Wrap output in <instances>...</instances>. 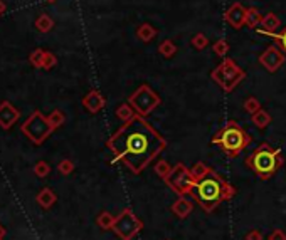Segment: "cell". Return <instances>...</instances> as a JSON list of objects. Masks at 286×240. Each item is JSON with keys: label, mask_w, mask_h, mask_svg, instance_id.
<instances>
[{"label": "cell", "mask_w": 286, "mask_h": 240, "mask_svg": "<svg viewBox=\"0 0 286 240\" xmlns=\"http://www.w3.org/2000/svg\"><path fill=\"white\" fill-rule=\"evenodd\" d=\"M38 24H39V29H40V30H49L50 25H52V22H50V18L42 17V18H40V20L38 22Z\"/></svg>", "instance_id": "33"}, {"label": "cell", "mask_w": 286, "mask_h": 240, "mask_svg": "<svg viewBox=\"0 0 286 240\" xmlns=\"http://www.w3.org/2000/svg\"><path fill=\"white\" fill-rule=\"evenodd\" d=\"M82 104H84V108L90 111V113L96 114L104 108V98L98 91H91V92H88L86 98L82 99Z\"/></svg>", "instance_id": "13"}, {"label": "cell", "mask_w": 286, "mask_h": 240, "mask_svg": "<svg viewBox=\"0 0 286 240\" xmlns=\"http://www.w3.org/2000/svg\"><path fill=\"white\" fill-rule=\"evenodd\" d=\"M210 79L224 92H232L241 82L246 79V72L238 66L234 59L224 57V61L210 72Z\"/></svg>", "instance_id": "5"}, {"label": "cell", "mask_w": 286, "mask_h": 240, "mask_svg": "<svg viewBox=\"0 0 286 240\" xmlns=\"http://www.w3.org/2000/svg\"><path fill=\"white\" fill-rule=\"evenodd\" d=\"M158 52L162 54L165 59H170V57H174V55L177 54V45L174 44V40L165 39L164 42L158 45Z\"/></svg>", "instance_id": "20"}, {"label": "cell", "mask_w": 286, "mask_h": 240, "mask_svg": "<svg viewBox=\"0 0 286 240\" xmlns=\"http://www.w3.org/2000/svg\"><path fill=\"white\" fill-rule=\"evenodd\" d=\"M222 197H224V202L226 200H230V198H234V197H236V187H234V185H230L229 182H224Z\"/></svg>", "instance_id": "28"}, {"label": "cell", "mask_w": 286, "mask_h": 240, "mask_svg": "<svg viewBox=\"0 0 286 240\" xmlns=\"http://www.w3.org/2000/svg\"><path fill=\"white\" fill-rule=\"evenodd\" d=\"M246 10L248 8L242 7V3L239 2H234L232 5H230L228 10L224 13V20L228 22V24L232 27V29H242L244 25H246Z\"/></svg>", "instance_id": "10"}, {"label": "cell", "mask_w": 286, "mask_h": 240, "mask_svg": "<svg viewBox=\"0 0 286 240\" xmlns=\"http://www.w3.org/2000/svg\"><path fill=\"white\" fill-rule=\"evenodd\" d=\"M154 172L158 175L160 178L165 180L170 175V172H172V166H170L168 161H165V160H160V161H156L155 166H154Z\"/></svg>", "instance_id": "22"}, {"label": "cell", "mask_w": 286, "mask_h": 240, "mask_svg": "<svg viewBox=\"0 0 286 240\" xmlns=\"http://www.w3.org/2000/svg\"><path fill=\"white\" fill-rule=\"evenodd\" d=\"M212 145H218L229 158H236L251 145V136L236 121H228L212 136Z\"/></svg>", "instance_id": "4"}, {"label": "cell", "mask_w": 286, "mask_h": 240, "mask_svg": "<svg viewBox=\"0 0 286 240\" xmlns=\"http://www.w3.org/2000/svg\"><path fill=\"white\" fill-rule=\"evenodd\" d=\"M210 172H212V168H209V166L204 165L202 161H197V163L190 168V175H192V178L196 180V182H200V180L206 178Z\"/></svg>", "instance_id": "18"}, {"label": "cell", "mask_w": 286, "mask_h": 240, "mask_svg": "<svg viewBox=\"0 0 286 240\" xmlns=\"http://www.w3.org/2000/svg\"><path fill=\"white\" fill-rule=\"evenodd\" d=\"M246 165L256 173L258 178L270 180L284 165L281 148H273L268 143H262L246 158Z\"/></svg>", "instance_id": "2"}, {"label": "cell", "mask_w": 286, "mask_h": 240, "mask_svg": "<svg viewBox=\"0 0 286 240\" xmlns=\"http://www.w3.org/2000/svg\"><path fill=\"white\" fill-rule=\"evenodd\" d=\"M244 240H262V234L260 230H249V232L244 235Z\"/></svg>", "instance_id": "31"}, {"label": "cell", "mask_w": 286, "mask_h": 240, "mask_svg": "<svg viewBox=\"0 0 286 240\" xmlns=\"http://www.w3.org/2000/svg\"><path fill=\"white\" fill-rule=\"evenodd\" d=\"M212 50H214V54L219 55V57H226V55H228V52H229V44H228V40H226V39L216 40L214 45H212Z\"/></svg>", "instance_id": "24"}, {"label": "cell", "mask_w": 286, "mask_h": 240, "mask_svg": "<svg viewBox=\"0 0 286 240\" xmlns=\"http://www.w3.org/2000/svg\"><path fill=\"white\" fill-rule=\"evenodd\" d=\"M142 229H143V222L133 214L132 209H124L116 217L112 230H114V234L122 240H133Z\"/></svg>", "instance_id": "8"}, {"label": "cell", "mask_w": 286, "mask_h": 240, "mask_svg": "<svg viewBox=\"0 0 286 240\" xmlns=\"http://www.w3.org/2000/svg\"><path fill=\"white\" fill-rule=\"evenodd\" d=\"M74 170V165H72V161L69 160H64L61 165H59V172H61L62 175H69Z\"/></svg>", "instance_id": "29"}, {"label": "cell", "mask_w": 286, "mask_h": 240, "mask_svg": "<svg viewBox=\"0 0 286 240\" xmlns=\"http://www.w3.org/2000/svg\"><path fill=\"white\" fill-rule=\"evenodd\" d=\"M284 61H286V54L276 44L270 45V47L260 55V64L268 72H276L284 64Z\"/></svg>", "instance_id": "9"}, {"label": "cell", "mask_w": 286, "mask_h": 240, "mask_svg": "<svg viewBox=\"0 0 286 240\" xmlns=\"http://www.w3.org/2000/svg\"><path fill=\"white\" fill-rule=\"evenodd\" d=\"M270 37H273L274 42H276V45H278V47L286 54V25L278 32V34H276V32H274V34H271Z\"/></svg>", "instance_id": "26"}, {"label": "cell", "mask_w": 286, "mask_h": 240, "mask_svg": "<svg viewBox=\"0 0 286 240\" xmlns=\"http://www.w3.org/2000/svg\"><path fill=\"white\" fill-rule=\"evenodd\" d=\"M262 15L256 7H249L246 10V25L249 29H258V25H261Z\"/></svg>", "instance_id": "16"}, {"label": "cell", "mask_w": 286, "mask_h": 240, "mask_svg": "<svg viewBox=\"0 0 286 240\" xmlns=\"http://www.w3.org/2000/svg\"><path fill=\"white\" fill-rule=\"evenodd\" d=\"M268 240H286V234L281 229H274L273 232L268 235Z\"/></svg>", "instance_id": "30"}, {"label": "cell", "mask_w": 286, "mask_h": 240, "mask_svg": "<svg viewBox=\"0 0 286 240\" xmlns=\"http://www.w3.org/2000/svg\"><path fill=\"white\" fill-rule=\"evenodd\" d=\"M29 121L34 124V129H27V131H29V136L32 138V140L38 141V143L42 141L44 138L48 136L50 131H52V128H54L52 124H50V121L44 119L42 116H40V114H34V116H32Z\"/></svg>", "instance_id": "11"}, {"label": "cell", "mask_w": 286, "mask_h": 240, "mask_svg": "<svg viewBox=\"0 0 286 240\" xmlns=\"http://www.w3.org/2000/svg\"><path fill=\"white\" fill-rule=\"evenodd\" d=\"M190 44H192L197 50H202V49H206L207 45H209V39H207L204 34H196V35L192 37Z\"/></svg>", "instance_id": "27"}, {"label": "cell", "mask_w": 286, "mask_h": 240, "mask_svg": "<svg viewBox=\"0 0 286 240\" xmlns=\"http://www.w3.org/2000/svg\"><path fill=\"white\" fill-rule=\"evenodd\" d=\"M160 101H162L160 96L156 94L148 84H142L133 94H130V98H128V103L133 106V109H135L136 114H140V116L150 114L152 111L160 104Z\"/></svg>", "instance_id": "7"}, {"label": "cell", "mask_w": 286, "mask_h": 240, "mask_svg": "<svg viewBox=\"0 0 286 240\" xmlns=\"http://www.w3.org/2000/svg\"><path fill=\"white\" fill-rule=\"evenodd\" d=\"M192 209H194V203L190 202V198H187V195H180L172 203V207H170L172 214L175 217H178V219H187V217L190 215Z\"/></svg>", "instance_id": "12"}, {"label": "cell", "mask_w": 286, "mask_h": 240, "mask_svg": "<svg viewBox=\"0 0 286 240\" xmlns=\"http://www.w3.org/2000/svg\"><path fill=\"white\" fill-rule=\"evenodd\" d=\"M136 114V111L133 109V106L130 103H123V104H120L118 108H116V116L118 119H122V121H130V119L135 116Z\"/></svg>", "instance_id": "19"}, {"label": "cell", "mask_w": 286, "mask_h": 240, "mask_svg": "<svg viewBox=\"0 0 286 240\" xmlns=\"http://www.w3.org/2000/svg\"><path fill=\"white\" fill-rule=\"evenodd\" d=\"M156 34H158V30H156L152 24H142L136 29V37L142 40V42H150V40L155 39Z\"/></svg>", "instance_id": "15"}, {"label": "cell", "mask_w": 286, "mask_h": 240, "mask_svg": "<svg viewBox=\"0 0 286 240\" xmlns=\"http://www.w3.org/2000/svg\"><path fill=\"white\" fill-rule=\"evenodd\" d=\"M280 25H281V22H280V18L276 17V13L268 12L266 15H262L261 29H258V30H260L261 34L271 35V34H274V32L280 29Z\"/></svg>", "instance_id": "14"}, {"label": "cell", "mask_w": 286, "mask_h": 240, "mask_svg": "<svg viewBox=\"0 0 286 240\" xmlns=\"http://www.w3.org/2000/svg\"><path fill=\"white\" fill-rule=\"evenodd\" d=\"M49 166L48 165H46V163H39L38 166H36V173H38L39 175V177H46V175H48L49 173Z\"/></svg>", "instance_id": "32"}, {"label": "cell", "mask_w": 286, "mask_h": 240, "mask_svg": "<svg viewBox=\"0 0 286 240\" xmlns=\"http://www.w3.org/2000/svg\"><path fill=\"white\" fill-rule=\"evenodd\" d=\"M114 160L122 161L135 175H140L150 161L167 148V141L145 116L135 114L108 140Z\"/></svg>", "instance_id": "1"}, {"label": "cell", "mask_w": 286, "mask_h": 240, "mask_svg": "<svg viewBox=\"0 0 286 240\" xmlns=\"http://www.w3.org/2000/svg\"><path fill=\"white\" fill-rule=\"evenodd\" d=\"M224 178H220L218 173L212 170L206 178L196 183V188L192 192V197L199 202L202 210L206 214H212L220 203L224 202L222 190H224Z\"/></svg>", "instance_id": "3"}, {"label": "cell", "mask_w": 286, "mask_h": 240, "mask_svg": "<svg viewBox=\"0 0 286 240\" xmlns=\"http://www.w3.org/2000/svg\"><path fill=\"white\" fill-rule=\"evenodd\" d=\"M38 200H39V203H40L42 207L49 209V207L52 205L54 202H56V195H54V193L50 192L49 188H46V190L40 192V195L38 197Z\"/></svg>", "instance_id": "23"}, {"label": "cell", "mask_w": 286, "mask_h": 240, "mask_svg": "<svg viewBox=\"0 0 286 240\" xmlns=\"http://www.w3.org/2000/svg\"><path fill=\"white\" fill-rule=\"evenodd\" d=\"M170 187V190L178 193V195H192L194 188H196V180L192 178L190 170L184 163H177L172 166V172L167 178L164 180Z\"/></svg>", "instance_id": "6"}, {"label": "cell", "mask_w": 286, "mask_h": 240, "mask_svg": "<svg viewBox=\"0 0 286 240\" xmlns=\"http://www.w3.org/2000/svg\"><path fill=\"white\" fill-rule=\"evenodd\" d=\"M260 109H261V103L254 98V96H249V98L244 101V111L251 114V116H252L254 113H258Z\"/></svg>", "instance_id": "25"}, {"label": "cell", "mask_w": 286, "mask_h": 240, "mask_svg": "<svg viewBox=\"0 0 286 240\" xmlns=\"http://www.w3.org/2000/svg\"><path fill=\"white\" fill-rule=\"evenodd\" d=\"M114 220H116V217H113L112 214H108V212H101L98 220H96V224H98L103 230H110V229H113Z\"/></svg>", "instance_id": "21"}, {"label": "cell", "mask_w": 286, "mask_h": 240, "mask_svg": "<svg viewBox=\"0 0 286 240\" xmlns=\"http://www.w3.org/2000/svg\"><path fill=\"white\" fill-rule=\"evenodd\" d=\"M251 121L258 129H264L268 124L271 123V116H270V113H266L264 109H260L258 113H254L251 116Z\"/></svg>", "instance_id": "17"}]
</instances>
